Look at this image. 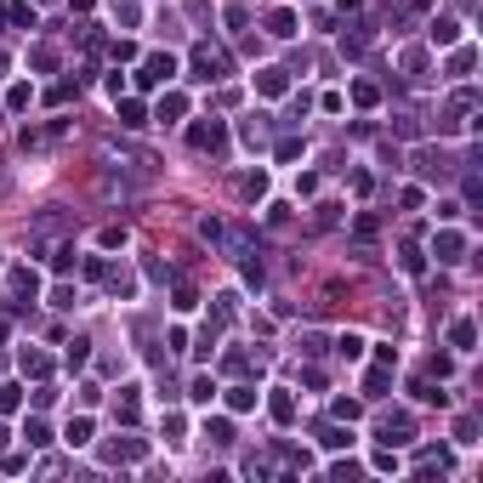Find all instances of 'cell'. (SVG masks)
<instances>
[{
  "mask_svg": "<svg viewBox=\"0 0 483 483\" xmlns=\"http://www.w3.org/2000/svg\"><path fill=\"white\" fill-rule=\"evenodd\" d=\"M188 148L222 154V148H228V125H222V120H194V125H188Z\"/></svg>",
  "mask_w": 483,
  "mask_h": 483,
  "instance_id": "obj_1",
  "label": "cell"
},
{
  "mask_svg": "<svg viewBox=\"0 0 483 483\" xmlns=\"http://www.w3.org/2000/svg\"><path fill=\"white\" fill-rule=\"evenodd\" d=\"M375 438H381L387 449H398V444H410V438H415V421H410L404 410H392V415H381V426H375Z\"/></svg>",
  "mask_w": 483,
  "mask_h": 483,
  "instance_id": "obj_2",
  "label": "cell"
},
{
  "mask_svg": "<svg viewBox=\"0 0 483 483\" xmlns=\"http://www.w3.org/2000/svg\"><path fill=\"white\" fill-rule=\"evenodd\" d=\"M222 74H228V57H222V52L194 46V80H205V85H210V80H222Z\"/></svg>",
  "mask_w": 483,
  "mask_h": 483,
  "instance_id": "obj_3",
  "label": "cell"
},
{
  "mask_svg": "<svg viewBox=\"0 0 483 483\" xmlns=\"http://www.w3.org/2000/svg\"><path fill=\"white\" fill-rule=\"evenodd\" d=\"M171 74H177V57H165V52H159V57H148V63H143L137 85H165Z\"/></svg>",
  "mask_w": 483,
  "mask_h": 483,
  "instance_id": "obj_4",
  "label": "cell"
},
{
  "mask_svg": "<svg viewBox=\"0 0 483 483\" xmlns=\"http://www.w3.org/2000/svg\"><path fill=\"white\" fill-rule=\"evenodd\" d=\"M415 171H421V177H426V182H438V177H449V171H455V165H449L444 154H438V148H421V154H415Z\"/></svg>",
  "mask_w": 483,
  "mask_h": 483,
  "instance_id": "obj_5",
  "label": "cell"
},
{
  "mask_svg": "<svg viewBox=\"0 0 483 483\" xmlns=\"http://www.w3.org/2000/svg\"><path fill=\"white\" fill-rule=\"evenodd\" d=\"M432 256H438V261H461V256H466V239H461L455 228H444V233L432 239Z\"/></svg>",
  "mask_w": 483,
  "mask_h": 483,
  "instance_id": "obj_6",
  "label": "cell"
},
{
  "mask_svg": "<svg viewBox=\"0 0 483 483\" xmlns=\"http://www.w3.org/2000/svg\"><path fill=\"white\" fill-rule=\"evenodd\" d=\"M256 92H261V97H284V92H290V74H284V69H261V74H256Z\"/></svg>",
  "mask_w": 483,
  "mask_h": 483,
  "instance_id": "obj_7",
  "label": "cell"
},
{
  "mask_svg": "<svg viewBox=\"0 0 483 483\" xmlns=\"http://www.w3.org/2000/svg\"><path fill=\"white\" fill-rule=\"evenodd\" d=\"M370 40H375V29H370V23H353V34H341V52H347V57H364Z\"/></svg>",
  "mask_w": 483,
  "mask_h": 483,
  "instance_id": "obj_8",
  "label": "cell"
},
{
  "mask_svg": "<svg viewBox=\"0 0 483 483\" xmlns=\"http://www.w3.org/2000/svg\"><path fill=\"white\" fill-rule=\"evenodd\" d=\"M268 415H273L279 426H290V421H296V398H290L284 387H273V398H268Z\"/></svg>",
  "mask_w": 483,
  "mask_h": 483,
  "instance_id": "obj_9",
  "label": "cell"
},
{
  "mask_svg": "<svg viewBox=\"0 0 483 483\" xmlns=\"http://www.w3.org/2000/svg\"><path fill=\"white\" fill-rule=\"evenodd\" d=\"M143 449H148L143 438H120V444H108L103 455H108V461H143Z\"/></svg>",
  "mask_w": 483,
  "mask_h": 483,
  "instance_id": "obj_10",
  "label": "cell"
},
{
  "mask_svg": "<svg viewBox=\"0 0 483 483\" xmlns=\"http://www.w3.org/2000/svg\"><path fill=\"white\" fill-rule=\"evenodd\" d=\"M17 364H23V375H34V381H46V375H52V359H46V353H34V347H23V359H17Z\"/></svg>",
  "mask_w": 483,
  "mask_h": 483,
  "instance_id": "obj_11",
  "label": "cell"
},
{
  "mask_svg": "<svg viewBox=\"0 0 483 483\" xmlns=\"http://www.w3.org/2000/svg\"><path fill=\"white\" fill-rule=\"evenodd\" d=\"M182 114H188V97H182V92H165V97H159V120H165V125L182 120Z\"/></svg>",
  "mask_w": 483,
  "mask_h": 483,
  "instance_id": "obj_12",
  "label": "cell"
},
{
  "mask_svg": "<svg viewBox=\"0 0 483 483\" xmlns=\"http://www.w3.org/2000/svg\"><path fill=\"white\" fill-rule=\"evenodd\" d=\"M455 40H461V23L455 17H438L432 23V46H455Z\"/></svg>",
  "mask_w": 483,
  "mask_h": 483,
  "instance_id": "obj_13",
  "label": "cell"
},
{
  "mask_svg": "<svg viewBox=\"0 0 483 483\" xmlns=\"http://www.w3.org/2000/svg\"><path fill=\"white\" fill-rule=\"evenodd\" d=\"M319 444L324 449H353V432L347 426H319Z\"/></svg>",
  "mask_w": 483,
  "mask_h": 483,
  "instance_id": "obj_14",
  "label": "cell"
},
{
  "mask_svg": "<svg viewBox=\"0 0 483 483\" xmlns=\"http://www.w3.org/2000/svg\"><path fill=\"white\" fill-rule=\"evenodd\" d=\"M120 125H131V131H137V125H148V108H143L137 97H125V103H120Z\"/></svg>",
  "mask_w": 483,
  "mask_h": 483,
  "instance_id": "obj_15",
  "label": "cell"
},
{
  "mask_svg": "<svg viewBox=\"0 0 483 483\" xmlns=\"http://www.w3.org/2000/svg\"><path fill=\"white\" fill-rule=\"evenodd\" d=\"M387 387H392V375H387V364H375V370L364 375V398H381Z\"/></svg>",
  "mask_w": 483,
  "mask_h": 483,
  "instance_id": "obj_16",
  "label": "cell"
},
{
  "mask_svg": "<svg viewBox=\"0 0 483 483\" xmlns=\"http://www.w3.org/2000/svg\"><path fill=\"white\" fill-rule=\"evenodd\" d=\"M268 34H273V40H290V34H296V12H273V17H268Z\"/></svg>",
  "mask_w": 483,
  "mask_h": 483,
  "instance_id": "obj_17",
  "label": "cell"
},
{
  "mask_svg": "<svg viewBox=\"0 0 483 483\" xmlns=\"http://www.w3.org/2000/svg\"><path fill=\"white\" fill-rule=\"evenodd\" d=\"M239 194H245V199H261V194H268V177H261V171H245V177H239Z\"/></svg>",
  "mask_w": 483,
  "mask_h": 483,
  "instance_id": "obj_18",
  "label": "cell"
},
{
  "mask_svg": "<svg viewBox=\"0 0 483 483\" xmlns=\"http://www.w3.org/2000/svg\"><path fill=\"white\" fill-rule=\"evenodd\" d=\"M188 398H194V404H210V398H216V381H210V375H194V381H188Z\"/></svg>",
  "mask_w": 483,
  "mask_h": 483,
  "instance_id": "obj_19",
  "label": "cell"
},
{
  "mask_svg": "<svg viewBox=\"0 0 483 483\" xmlns=\"http://www.w3.org/2000/svg\"><path fill=\"white\" fill-rule=\"evenodd\" d=\"M472 341H477V330H472V324L461 319V324L449 330V347H455V353H472Z\"/></svg>",
  "mask_w": 483,
  "mask_h": 483,
  "instance_id": "obj_20",
  "label": "cell"
},
{
  "mask_svg": "<svg viewBox=\"0 0 483 483\" xmlns=\"http://www.w3.org/2000/svg\"><path fill=\"white\" fill-rule=\"evenodd\" d=\"M23 438H29V444H52V426L40 421V415H29V421H23Z\"/></svg>",
  "mask_w": 483,
  "mask_h": 483,
  "instance_id": "obj_21",
  "label": "cell"
},
{
  "mask_svg": "<svg viewBox=\"0 0 483 483\" xmlns=\"http://www.w3.org/2000/svg\"><path fill=\"white\" fill-rule=\"evenodd\" d=\"M12 290H17V296H34V290H40L34 268H12Z\"/></svg>",
  "mask_w": 483,
  "mask_h": 483,
  "instance_id": "obj_22",
  "label": "cell"
},
{
  "mask_svg": "<svg viewBox=\"0 0 483 483\" xmlns=\"http://www.w3.org/2000/svg\"><path fill=\"white\" fill-rule=\"evenodd\" d=\"M336 353H341V359H364V336H353V330H347V336L336 341Z\"/></svg>",
  "mask_w": 483,
  "mask_h": 483,
  "instance_id": "obj_23",
  "label": "cell"
},
{
  "mask_svg": "<svg viewBox=\"0 0 483 483\" xmlns=\"http://www.w3.org/2000/svg\"><path fill=\"white\" fill-rule=\"evenodd\" d=\"M205 438L210 444H233V421H205Z\"/></svg>",
  "mask_w": 483,
  "mask_h": 483,
  "instance_id": "obj_24",
  "label": "cell"
},
{
  "mask_svg": "<svg viewBox=\"0 0 483 483\" xmlns=\"http://www.w3.org/2000/svg\"><path fill=\"white\" fill-rule=\"evenodd\" d=\"M63 438H69L74 449H80V444H92V421H85V415H80V421H69V432H63Z\"/></svg>",
  "mask_w": 483,
  "mask_h": 483,
  "instance_id": "obj_25",
  "label": "cell"
},
{
  "mask_svg": "<svg viewBox=\"0 0 483 483\" xmlns=\"http://www.w3.org/2000/svg\"><path fill=\"white\" fill-rule=\"evenodd\" d=\"M85 359H92V341H85V336H74V341H69V370H80Z\"/></svg>",
  "mask_w": 483,
  "mask_h": 483,
  "instance_id": "obj_26",
  "label": "cell"
},
{
  "mask_svg": "<svg viewBox=\"0 0 483 483\" xmlns=\"http://www.w3.org/2000/svg\"><path fill=\"white\" fill-rule=\"evenodd\" d=\"M228 410H256V387H233L228 392Z\"/></svg>",
  "mask_w": 483,
  "mask_h": 483,
  "instance_id": "obj_27",
  "label": "cell"
},
{
  "mask_svg": "<svg viewBox=\"0 0 483 483\" xmlns=\"http://www.w3.org/2000/svg\"><path fill=\"white\" fill-rule=\"evenodd\" d=\"M353 103H359V108H375V103H381V92H375L370 80H359V85H353Z\"/></svg>",
  "mask_w": 483,
  "mask_h": 483,
  "instance_id": "obj_28",
  "label": "cell"
},
{
  "mask_svg": "<svg viewBox=\"0 0 483 483\" xmlns=\"http://www.w3.org/2000/svg\"><path fill=\"white\" fill-rule=\"evenodd\" d=\"M74 256H80L74 245H57V250H52V268H57V273H74Z\"/></svg>",
  "mask_w": 483,
  "mask_h": 483,
  "instance_id": "obj_29",
  "label": "cell"
},
{
  "mask_svg": "<svg viewBox=\"0 0 483 483\" xmlns=\"http://www.w3.org/2000/svg\"><path fill=\"white\" fill-rule=\"evenodd\" d=\"M6 23H17V29H34L40 17H34V6H6Z\"/></svg>",
  "mask_w": 483,
  "mask_h": 483,
  "instance_id": "obj_30",
  "label": "cell"
},
{
  "mask_svg": "<svg viewBox=\"0 0 483 483\" xmlns=\"http://www.w3.org/2000/svg\"><path fill=\"white\" fill-rule=\"evenodd\" d=\"M472 63H477V57H472V52H466V46H461V52H455V57H449V74H455V80H466V74H472Z\"/></svg>",
  "mask_w": 483,
  "mask_h": 483,
  "instance_id": "obj_31",
  "label": "cell"
},
{
  "mask_svg": "<svg viewBox=\"0 0 483 483\" xmlns=\"http://www.w3.org/2000/svg\"><path fill=\"white\" fill-rule=\"evenodd\" d=\"M29 63H34V69H57V46H34Z\"/></svg>",
  "mask_w": 483,
  "mask_h": 483,
  "instance_id": "obj_32",
  "label": "cell"
},
{
  "mask_svg": "<svg viewBox=\"0 0 483 483\" xmlns=\"http://www.w3.org/2000/svg\"><path fill=\"white\" fill-rule=\"evenodd\" d=\"M404 273H426V256H421V245H404Z\"/></svg>",
  "mask_w": 483,
  "mask_h": 483,
  "instance_id": "obj_33",
  "label": "cell"
},
{
  "mask_svg": "<svg viewBox=\"0 0 483 483\" xmlns=\"http://www.w3.org/2000/svg\"><path fill=\"white\" fill-rule=\"evenodd\" d=\"M455 444H477V421H472V415L455 421Z\"/></svg>",
  "mask_w": 483,
  "mask_h": 483,
  "instance_id": "obj_34",
  "label": "cell"
},
{
  "mask_svg": "<svg viewBox=\"0 0 483 483\" xmlns=\"http://www.w3.org/2000/svg\"><path fill=\"white\" fill-rule=\"evenodd\" d=\"M171 307H177V313H188V307H199V290H194V284H177V301H171Z\"/></svg>",
  "mask_w": 483,
  "mask_h": 483,
  "instance_id": "obj_35",
  "label": "cell"
},
{
  "mask_svg": "<svg viewBox=\"0 0 483 483\" xmlns=\"http://www.w3.org/2000/svg\"><path fill=\"white\" fill-rule=\"evenodd\" d=\"M23 404V387H0V415H12Z\"/></svg>",
  "mask_w": 483,
  "mask_h": 483,
  "instance_id": "obj_36",
  "label": "cell"
},
{
  "mask_svg": "<svg viewBox=\"0 0 483 483\" xmlns=\"http://www.w3.org/2000/svg\"><path fill=\"white\" fill-rule=\"evenodd\" d=\"M114 415H120V421H125V426H131V421H137V392H125V398H120V404H114Z\"/></svg>",
  "mask_w": 483,
  "mask_h": 483,
  "instance_id": "obj_37",
  "label": "cell"
},
{
  "mask_svg": "<svg viewBox=\"0 0 483 483\" xmlns=\"http://www.w3.org/2000/svg\"><path fill=\"white\" fill-rule=\"evenodd\" d=\"M199 233H205L210 245H222V239H228V228H222V222H216V216H205V222H199Z\"/></svg>",
  "mask_w": 483,
  "mask_h": 483,
  "instance_id": "obj_38",
  "label": "cell"
},
{
  "mask_svg": "<svg viewBox=\"0 0 483 483\" xmlns=\"http://www.w3.org/2000/svg\"><path fill=\"white\" fill-rule=\"evenodd\" d=\"M330 415H336V421H353V415H359V404H353V398H336V404H330Z\"/></svg>",
  "mask_w": 483,
  "mask_h": 483,
  "instance_id": "obj_39",
  "label": "cell"
},
{
  "mask_svg": "<svg viewBox=\"0 0 483 483\" xmlns=\"http://www.w3.org/2000/svg\"><path fill=\"white\" fill-rule=\"evenodd\" d=\"M222 370H228V375H245V370H250V359H245V353H228V359H222Z\"/></svg>",
  "mask_w": 483,
  "mask_h": 483,
  "instance_id": "obj_40",
  "label": "cell"
},
{
  "mask_svg": "<svg viewBox=\"0 0 483 483\" xmlns=\"http://www.w3.org/2000/svg\"><path fill=\"white\" fill-rule=\"evenodd\" d=\"M426 370H432V375H438V381H444V375H449V370H455V364H449V359H444V353H432V359H426Z\"/></svg>",
  "mask_w": 483,
  "mask_h": 483,
  "instance_id": "obj_41",
  "label": "cell"
},
{
  "mask_svg": "<svg viewBox=\"0 0 483 483\" xmlns=\"http://www.w3.org/2000/svg\"><path fill=\"white\" fill-rule=\"evenodd\" d=\"M268 222L273 228H290V205H268Z\"/></svg>",
  "mask_w": 483,
  "mask_h": 483,
  "instance_id": "obj_42",
  "label": "cell"
},
{
  "mask_svg": "<svg viewBox=\"0 0 483 483\" xmlns=\"http://www.w3.org/2000/svg\"><path fill=\"white\" fill-rule=\"evenodd\" d=\"M6 108H29V85H12V92H6Z\"/></svg>",
  "mask_w": 483,
  "mask_h": 483,
  "instance_id": "obj_43",
  "label": "cell"
},
{
  "mask_svg": "<svg viewBox=\"0 0 483 483\" xmlns=\"http://www.w3.org/2000/svg\"><path fill=\"white\" fill-rule=\"evenodd\" d=\"M404 69L410 74H426V52H404Z\"/></svg>",
  "mask_w": 483,
  "mask_h": 483,
  "instance_id": "obj_44",
  "label": "cell"
},
{
  "mask_svg": "<svg viewBox=\"0 0 483 483\" xmlns=\"http://www.w3.org/2000/svg\"><path fill=\"white\" fill-rule=\"evenodd\" d=\"M125 245V228H103V250H120Z\"/></svg>",
  "mask_w": 483,
  "mask_h": 483,
  "instance_id": "obj_45",
  "label": "cell"
},
{
  "mask_svg": "<svg viewBox=\"0 0 483 483\" xmlns=\"http://www.w3.org/2000/svg\"><path fill=\"white\" fill-rule=\"evenodd\" d=\"M359 6H364V0H341V12H359Z\"/></svg>",
  "mask_w": 483,
  "mask_h": 483,
  "instance_id": "obj_46",
  "label": "cell"
},
{
  "mask_svg": "<svg viewBox=\"0 0 483 483\" xmlns=\"http://www.w3.org/2000/svg\"><path fill=\"white\" fill-rule=\"evenodd\" d=\"M69 6H74V12H92V0H69Z\"/></svg>",
  "mask_w": 483,
  "mask_h": 483,
  "instance_id": "obj_47",
  "label": "cell"
},
{
  "mask_svg": "<svg viewBox=\"0 0 483 483\" xmlns=\"http://www.w3.org/2000/svg\"><path fill=\"white\" fill-rule=\"evenodd\" d=\"M455 6H461V12H472V6H477V0H455Z\"/></svg>",
  "mask_w": 483,
  "mask_h": 483,
  "instance_id": "obj_48",
  "label": "cell"
},
{
  "mask_svg": "<svg viewBox=\"0 0 483 483\" xmlns=\"http://www.w3.org/2000/svg\"><path fill=\"white\" fill-rule=\"evenodd\" d=\"M0 449H6V426H0Z\"/></svg>",
  "mask_w": 483,
  "mask_h": 483,
  "instance_id": "obj_49",
  "label": "cell"
},
{
  "mask_svg": "<svg viewBox=\"0 0 483 483\" xmlns=\"http://www.w3.org/2000/svg\"><path fill=\"white\" fill-rule=\"evenodd\" d=\"M0 74H6V57H0Z\"/></svg>",
  "mask_w": 483,
  "mask_h": 483,
  "instance_id": "obj_50",
  "label": "cell"
}]
</instances>
